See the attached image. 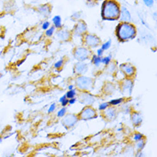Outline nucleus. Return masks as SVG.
I'll return each instance as SVG.
<instances>
[{
  "instance_id": "nucleus-1",
  "label": "nucleus",
  "mask_w": 157,
  "mask_h": 157,
  "mask_svg": "<svg viewBox=\"0 0 157 157\" xmlns=\"http://www.w3.org/2000/svg\"><path fill=\"white\" fill-rule=\"evenodd\" d=\"M101 16L105 20H117L120 16V7L113 0H106L102 4Z\"/></svg>"
},
{
  "instance_id": "nucleus-2",
  "label": "nucleus",
  "mask_w": 157,
  "mask_h": 157,
  "mask_svg": "<svg viewBox=\"0 0 157 157\" xmlns=\"http://www.w3.org/2000/svg\"><path fill=\"white\" fill-rule=\"evenodd\" d=\"M116 34L119 40H127L132 39L136 35V28L131 23L124 22L117 27Z\"/></svg>"
},
{
  "instance_id": "nucleus-3",
  "label": "nucleus",
  "mask_w": 157,
  "mask_h": 157,
  "mask_svg": "<svg viewBox=\"0 0 157 157\" xmlns=\"http://www.w3.org/2000/svg\"><path fill=\"white\" fill-rule=\"evenodd\" d=\"M93 81L91 78L86 77H80L77 79V87L81 89H89L92 87Z\"/></svg>"
},
{
  "instance_id": "nucleus-4",
  "label": "nucleus",
  "mask_w": 157,
  "mask_h": 157,
  "mask_svg": "<svg viewBox=\"0 0 157 157\" xmlns=\"http://www.w3.org/2000/svg\"><path fill=\"white\" fill-rule=\"evenodd\" d=\"M79 118L83 120H88V119H91L93 118H96V113L95 110L93 109L92 107L87 106L85 107L83 110L81 112Z\"/></svg>"
},
{
  "instance_id": "nucleus-5",
  "label": "nucleus",
  "mask_w": 157,
  "mask_h": 157,
  "mask_svg": "<svg viewBox=\"0 0 157 157\" xmlns=\"http://www.w3.org/2000/svg\"><path fill=\"white\" fill-rule=\"evenodd\" d=\"M74 55L77 60L83 61V60L88 59V57L89 56V51L86 48H83V47H78L75 50Z\"/></svg>"
},
{
  "instance_id": "nucleus-6",
  "label": "nucleus",
  "mask_w": 157,
  "mask_h": 157,
  "mask_svg": "<svg viewBox=\"0 0 157 157\" xmlns=\"http://www.w3.org/2000/svg\"><path fill=\"white\" fill-rule=\"evenodd\" d=\"M84 42L90 47H96L100 43V39L93 34H87L84 37Z\"/></svg>"
},
{
  "instance_id": "nucleus-7",
  "label": "nucleus",
  "mask_w": 157,
  "mask_h": 157,
  "mask_svg": "<svg viewBox=\"0 0 157 157\" xmlns=\"http://www.w3.org/2000/svg\"><path fill=\"white\" fill-rule=\"evenodd\" d=\"M78 118H77L76 115L70 114L67 115L64 119H63V124H64V126H67L68 128L73 126L75 124L77 123Z\"/></svg>"
},
{
  "instance_id": "nucleus-8",
  "label": "nucleus",
  "mask_w": 157,
  "mask_h": 157,
  "mask_svg": "<svg viewBox=\"0 0 157 157\" xmlns=\"http://www.w3.org/2000/svg\"><path fill=\"white\" fill-rule=\"evenodd\" d=\"M80 100L82 103L86 104V105H90V104H92V103H94V101L93 96L88 93L82 94L80 96Z\"/></svg>"
},
{
  "instance_id": "nucleus-9",
  "label": "nucleus",
  "mask_w": 157,
  "mask_h": 157,
  "mask_svg": "<svg viewBox=\"0 0 157 157\" xmlns=\"http://www.w3.org/2000/svg\"><path fill=\"white\" fill-rule=\"evenodd\" d=\"M121 70L128 77H132L135 74V68L132 66L131 64H122Z\"/></svg>"
},
{
  "instance_id": "nucleus-10",
  "label": "nucleus",
  "mask_w": 157,
  "mask_h": 157,
  "mask_svg": "<svg viewBox=\"0 0 157 157\" xmlns=\"http://www.w3.org/2000/svg\"><path fill=\"white\" fill-rule=\"evenodd\" d=\"M132 88H133V83L132 81L125 80L122 84V89H123L124 94H131L132 91Z\"/></svg>"
},
{
  "instance_id": "nucleus-11",
  "label": "nucleus",
  "mask_w": 157,
  "mask_h": 157,
  "mask_svg": "<svg viewBox=\"0 0 157 157\" xmlns=\"http://www.w3.org/2000/svg\"><path fill=\"white\" fill-rule=\"evenodd\" d=\"M85 71H87V64H83L82 62H79L76 64V66L74 68V72L77 74H82Z\"/></svg>"
},
{
  "instance_id": "nucleus-12",
  "label": "nucleus",
  "mask_w": 157,
  "mask_h": 157,
  "mask_svg": "<svg viewBox=\"0 0 157 157\" xmlns=\"http://www.w3.org/2000/svg\"><path fill=\"white\" fill-rule=\"evenodd\" d=\"M119 17H121V20H123V21H129L132 19V18H131V14L129 12V10H128L126 8H124V7H123V8L121 9Z\"/></svg>"
},
{
  "instance_id": "nucleus-13",
  "label": "nucleus",
  "mask_w": 157,
  "mask_h": 157,
  "mask_svg": "<svg viewBox=\"0 0 157 157\" xmlns=\"http://www.w3.org/2000/svg\"><path fill=\"white\" fill-rule=\"evenodd\" d=\"M87 29V27H86V24H85L84 22H82V21H81L79 22L77 26H76V29H75V33L77 35H81V34H82L84 33L85 31Z\"/></svg>"
},
{
  "instance_id": "nucleus-14",
  "label": "nucleus",
  "mask_w": 157,
  "mask_h": 157,
  "mask_svg": "<svg viewBox=\"0 0 157 157\" xmlns=\"http://www.w3.org/2000/svg\"><path fill=\"white\" fill-rule=\"evenodd\" d=\"M58 37L59 38V40H67L70 38V33L67 32V31H64V30H62V31H60L59 33L58 34Z\"/></svg>"
},
{
  "instance_id": "nucleus-15",
  "label": "nucleus",
  "mask_w": 157,
  "mask_h": 157,
  "mask_svg": "<svg viewBox=\"0 0 157 157\" xmlns=\"http://www.w3.org/2000/svg\"><path fill=\"white\" fill-rule=\"evenodd\" d=\"M132 122L135 125H137L142 122V117L138 113H134L132 115Z\"/></svg>"
},
{
  "instance_id": "nucleus-16",
  "label": "nucleus",
  "mask_w": 157,
  "mask_h": 157,
  "mask_svg": "<svg viewBox=\"0 0 157 157\" xmlns=\"http://www.w3.org/2000/svg\"><path fill=\"white\" fill-rule=\"evenodd\" d=\"M52 21L55 24V27H57V28H60L61 27V17L59 16H56L55 17H53Z\"/></svg>"
},
{
  "instance_id": "nucleus-17",
  "label": "nucleus",
  "mask_w": 157,
  "mask_h": 157,
  "mask_svg": "<svg viewBox=\"0 0 157 157\" xmlns=\"http://www.w3.org/2000/svg\"><path fill=\"white\" fill-rule=\"evenodd\" d=\"M92 62H93L94 64L95 65H99V64L101 63V58L99 57V56H93V59H92Z\"/></svg>"
},
{
  "instance_id": "nucleus-18",
  "label": "nucleus",
  "mask_w": 157,
  "mask_h": 157,
  "mask_svg": "<svg viewBox=\"0 0 157 157\" xmlns=\"http://www.w3.org/2000/svg\"><path fill=\"white\" fill-rule=\"evenodd\" d=\"M111 43H112V41H111V40H108L107 42L104 43V44L102 45V47H101L102 50H103V51H105V50H107V49H108V48L111 47Z\"/></svg>"
},
{
  "instance_id": "nucleus-19",
  "label": "nucleus",
  "mask_w": 157,
  "mask_h": 157,
  "mask_svg": "<svg viewBox=\"0 0 157 157\" xmlns=\"http://www.w3.org/2000/svg\"><path fill=\"white\" fill-rule=\"evenodd\" d=\"M75 94H76V91H75L74 89H71L68 93L66 94V97L69 98V99H71V98L74 97V96H75Z\"/></svg>"
},
{
  "instance_id": "nucleus-20",
  "label": "nucleus",
  "mask_w": 157,
  "mask_h": 157,
  "mask_svg": "<svg viewBox=\"0 0 157 157\" xmlns=\"http://www.w3.org/2000/svg\"><path fill=\"white\" fill-rule=\"evenodd\" d=\"M111 61V56H108V57H106V58H104V59H101V63L104 64H107L110 63Z\"/></svg>"
},
{
  "instance_id": "nucleus-21",
  "label": "nucleus",
  "mask_w": 157,
  "mask_h": 157,
  "mask_svg": "<svg viewBox=\"0 0 157 157\" xmlns=\"http://www.w3.org/2000/svg\"><path fill=\"white\" fill-rule=\"evenodd\" d=\"M123 101V99H117V100H113V101H111L108 104H111V105H118L119 103H121Z\"/></svg>"
},
{
  "instance_id": "nucleus-22",
  "label": "nucleus",
  "mask_w": 157,
  "mask_h": 157,
  "mask_svg": "<svg viewBox=\"0 0 157 157\" xmlns=\"http://www.w3.org/2000/svg\"><path fill=\"white\" fill-rule=\"evenodd\" d=\"M53 32H54V27H52L46 32V34H47V36H52V34H53Z\"/></svg>"
},
{
  "instance_id": "nucleus-23",
  "label": "nucleus",
  "mask_w": 157,
  "mask_h": 157,
  "mask_svg": "<svg viewBox=\"0 0 157 157\" xmlns=\"http://www.w3.org/2000/svg\"><path fill=\"white\" fill-rule=\"evenodd\" d=\"M144 4L147 5V6H149V7H151L154 4V0H144Z\"/></svg>"
},
{
  "instance_id": "nucleus-24",
  "label": "nucleus",
  "mask_w": 157,
  "mask_h": 157,
  "mask_svg": "<svg viewBox=\"0 0 157 157\" xmlns=\"http://www.w3.org/2000/svg\"><path fill=\"white\" fill-rule=\"evenodd\" d=\"M65 113H66V108H62V109L58 113V116H59V117H63V116L65 114Z\"/></svg>"
},
{
  "instance_id": "nucleus-25",
  "label": "nucleus",
  "mask_w": 157,
  "mask_h": 157,
  "mask_svg": "<svg viewBox=\"0 0 157 157\" xmlns=\"http://www.w3.org/2000/svg\"><path fill=\"white\" fill-rule=\"evenodd\" d=\"M108 103H102L101 105H100V106H99V109L100 110H104V109H106L107 108V106H108Z\"/></svg>"
},
{
  "instance_id": "nucleus-26",
  "label": "nucleus",
  "mask_w": 157,
  "mask_h": 157,
  "mask_svg": "<svg viewBox=\"0 0 157 157\" xmlns=\"http://www.w3.org/2000/svg\"><path fill=\"white\" fill-rule=\"evenodd\" d=\"M142 138H143V135L140 134V133H137V134H136L135 136H134V140L135 141H140Z\"/></svg>"
},
{
  "instance_id": "nucleus-27",
  "label": "nucleus",
  "mask_w": 157,
  "mask_h": 157,
  "mask_svg": "<svg viewBox=\"0 0 157 157\" xmlns=\"http://www.w3.org/2000/svg\"><path fill=\"white\" fill-rule=\"evenodd\" d=\"M63 63H64V60L63 59H60L59 62H57L55 64V68H60L61 66H62V64H63Z\"/></svg>"
},
{
  "instance_id": "nucleus-28",
  "label": "nucleus",
  "mask_w": 157,
  "mask_h": 157,
  "mask_svg": "<svg viewBox=\"0 0 157 157\" xmlns=\"http://www.w3.org/2000/svg\"><path fill=\"white\" fill-rule=\"evenodd\" d=\"M49 26H50V23H49L48 21H46V22H44V23H43L42 29H47Z\"/></svg>"
},
{
  "instance_id": "nucleus-29",
  "label": "nucleus",
  "mask_w": 157,
  "mask_h": 157,
  "mask_svg": "<svg viewBox=\"0 0 157 157\" xmlns=\"http://www.w3.org/2000/svg\"><path fill=\"white\" fill-rule=\"evenodd\" d=\"M144 142L141 141L140 143L138 144V145H137V149H143V148H144Z\"/></svg>"
},
{
  "instance_id": "nucleus-30",
  "label": "nucleus",
  "mask_w": 157,
  "mask_h": 157,
  "mask_svg": "<svg viewBox=\"0 0 157 157\" xmlns=\"http://www.w3.org/2000/svg\"><path fill=\"white\" fill-rule=\"evenodd\" d=\"M54 109H55V104H52V105L50 106V108H49V110H48V113H52V112H53Z\"/></svg>"
},
{
  "instance_id": "nucleus-31",
  "label": "nucleus",
  "mask_w": 157,
  "mask_h": 157,
  "mask_svg": "<svg viewBox=\"0 0 157 157\" xmlns=\"http://www.w3.org/2000/svg\"><path fill=\"white\" fill-rule=\"evenodd\" d=\"M68 100H67V98H66V99H64V101H63L61 102V104H62V106H66V105H67V104H68Z\"/></svg>"
},
{
  "instance_id": "nucleus-32",
  "label": "nucleus",
  "mask_w": 157,
  "mask_h": 157,
  "mask_svg": "<svg viewBox=\"0 0 157 157\" xmlns=\"http://www.w3.org/2000/svg\"><path fill=\"white\" fill-rule=\"evenodd\" d=\"M97 54L99 57H101L102 54H103V50L102 49H99L97 51Z\"/></svg>"
},
{
  "instance_id": "nucleus-33",
  "label": "nucleus",
  "mask_w": 157,
  "mask_h": 157,
  "mask_svg": "<svg viewBox=\"0 0 157 157\" xmlns=\"http://www.w3.org/2000/svg\"><path fill=\"white\" fill-rule=\"evenodd\" d=\"M69 103H70V104H74V103H75V102H76V99H75V98L73 97V98H71V100H70V101H69Z\"/></svg>"
},
{
  "instance_id": "nucleus-34",
  "label": "nucleus",
  "mask_w": 157,
  "mask_h": 157,
  "mask_svg": "<svg viewBox=\"0 0 157 157\" xmlns=\"http://www.w3.org/2000/svg\"><path fill=\"white\" fill-rule=\"evenodd\" d=\"M66 98H67V97H66V95H64V96H62V97H61L59 99V101L62 102V101H64V99H66Z\"/></svg>"
},
{
  "instance_id": "nucleus-35",
  "label": "nucleus",
  "mask_w": 157,
  "mask_h": 157,
  "mask_svg": "<svg viewBox=\"0 0 157 157\" xmlns=\"http://www.w3.org/2000/svg\"><path fill=\"white\" fill-rule=\"evenodd\" d=\"M69 89H70V90H71V89H73L72 85H70V86H69Z\"/></svg>"
}]
</instances>
